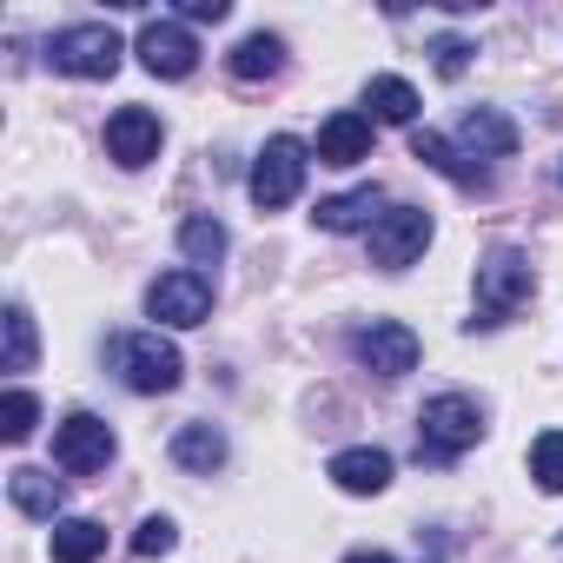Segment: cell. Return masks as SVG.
Segmentation results:
<instances>
[{
  "mask_svg": "<svg viewBox=\"0 0 563 563\" xmlns=\"http://www.w3.org/2000/svg\"><path fill=\"white\" fill-rule=\"evenodd\" d=\"M107 358H113V372L126 378V391H140V398H159V391H173V385L186 378L179 345L159 339V332H126V339L107 345Z\"/></svg>",
  "mask_w": 563,
  "mask_h": 563,
  "instance_id": "obj_1",
  "label": "cell"
},
{
  "mask_svg": "<svg viewBox=\"0 0 563 563\" xmlns=\"http://www.w3.org/2000/svg\"><path fill=\"white\" fill-rule=\"evenodd\" d=\"M484 438V411H477V398H464V391H438L424 411H418V457H431V464H451L457 451H471Z\"/></svg>",
  "mask_w": 563,
  "mask_h": 563,
  "instance_id": "obj_2",
  "label": "cell"
},
{
  "mask_svg": "<svg viewBox=\"0 0 563 563\" xmlns=\"http://www.w3.org/2000/svg\"><path fill=\"white\" fill-rule=\"evenodd\" d=\"M530 286H537L530 258H523L517 245H497V252L477 265V319H471V332H477V325H504V319L530 299Z\"/></svg>",
  "mask_w": 563,
  "mask_h": 563,
  "instance_id": "obj_3",
  "label": "cell"
},
{
  "mask_svg": "<svg viewBox=\"0 0 563 563\" xmlns=\"http://www.w3.org/2000/svg\"><path fill=\"white\" fill-rule=\"evenodd\" d=\"M120 54H126V41H120L107 21L60 27V34L47 41V67H54V74H74V80H107V74H120Z\"/></svg>",
  "mask_w": 563,
  "mask_h": 563,
  "instance_id": "obj_4",
  "label": "cell"
},
{
  "mask_svg": "<svg viewBox=\"0 0 563 563\" xmlns=\"http://www.w3.org/2000/svg\"><path fill=\"white\" fill-rule=\"evenodd\" d=\"M306 166H312V146H306V140H292V133L265 140V153L252 159V199H258L265 212H272V206H292L299 186H306Z\"/></svg>",
  "mask_w": 563,
  "mask_h": 563,
  "instance_id": "obj_5",
  "label": "cell"
},
{
  "mask_svg": "<svg viewBox=\"0 0 563 563\" xmlns=\"http://www.w3.org/2000/svg\"><path fill=\"white\" fill-rule=\"evenodd\" d=\"M424 245H431V212H424V206H391V212L372 225V265H385V272L418 265Z\"/></svg>",
  "mask_w": 563,
  "mask_h": 563,
  "instance_id": "obj_6",
  "label": "cell"
},
{
  "mask_svg": "<svg viewBox=\"0 0 563 563\" xmlns=\"http://www.w3.org/2000/svg\"><path fill=\"white\" fill-rule=\"evenodd\" d=\"M113 424L107 418H93V411H74L60 431H54V464L60 471H74V477H93V471H107L113 464Z\"/></svg>",
  "mask_w": 563,
  "mask_h": 563,
  "instance_id": "obj_7",
  "label": "cell"
},
{
  "mask_svg": "<svg viewBox=\"0 0 563 563\" xmlns=\"http://www.w3.org/2000/svg\"><path fill=\"white\" fill-rule=\"evenodd\" d=\"M146 312L159 319V325H206V312H212V286L199 272H166V278H153L146 286Z\"/></svg>",
  "mask_w": 563,
  "mask_h": 563,
  "instance_id": "obj_8",
  "label": "cell"
},
{
  "mask_svg": "<svg viewBox=\"0 0 563 563\" xmlns=\"http://www.w3.org/2000/svg\"><path fill=\"white\" fill-rule=\"evenodd\" d=\"M352 352H358V365L378 372V378H405V372H418V332L398 325V319H372V325L352 339Z\"/></svg>",
  "mask_w": 563,
  "mask_h": 563,
  "instance_id": "obj_9",
  "label": "cell"
},
{
  "mask_svg": "<svg viewBox=\"0 0 563 563\" xmlns=\"http://www.w3.org/2000/svg\"><path fill=\"white\" fill-rule=\"evenodd\" d=\"M133 54H140L146 74H159V80H186V74L199 67V41H192L179 21H146L140 41H133Z\"/></svg>",
  "mask_w": 563,
  "mask_h": 563,
  "instance_id": "obj_10",
  "label": "cell"
},
{
  "mask_svg": "<svg viewBox=\"0 0 563 563\" xmlns=\"http://www.w3.org/2000/svg\"><path fill=\"white\" fill-rule=\"evenodd\" d=\"M159 113H146V107H120L113 120H107V153L120 159V166H146V159H159Z\"/></svg>",
  "mask_w": 563,
  "mask_h": 563,
  "instance_id": "obj_11",
  "label": "cell"
},
{
  "mask_svg": "<svg viewBox=\"0 0 563 563\" xmlns=\"http://www.w3.org/2000/svg\"><path fill=\"white\" fill-rule=\"evenodd\" d=\"M411 153H418V159H424L431 173H444L451 186H464V192H490V173H484V166H471V159H464V153H457V146H451L444 133L418 126V133H411Z\"/></svg>",
  "mask_w": 563,
  "mask_h": 563,
  "instance_id": "obj_12",
  "label": "cell"
},
{
  "mask_svg": "<svg viewBox=\"0 0 563 563\" xmlns=\"http://www.w3.org/2000/svg\"><path fill=\"white\" fill-rule=\"evenodd\" d=\"M332 484L352 490V497H378V490L391 484V451H378V444L339 451V457H332Z\"/></svg>",
  "mask_w": 563,
  "mask_h": 563,
  "instance_id": "obj_13",
  "label": "cell"
},
{
  "mask_svg": "<svg viewBox=\"0 0 563 563\" xmlns=\"http://www.w3.org/2000/svg\"><path fill=\"white\" fill-rule=\"evenodd\" d=\"M372 159V120L365 113H332L319 126V166H358Z\"/></svg>",
  "mask_w": 563,
  "mask_h": 563,
  "instance_id": "obj_14",
  "label": "cell"
},
{
  "mask_svg": "<svg viewBox=\"0 0 563 563\" xmlns=\"http://www.w3.org/2000/svg\"><path fill=\"white\" fill-rule=\"evenodd\" d=\"M457 140H464L477 159H510V153H517V126H510L497 107H471V113L457 120Z\"/></svg>",
  "mask_w": 563,
  "mask_h": 563,
  "instance_id": "obj_15",
  "label": "cell"
},
{
  "mask_svg": "<svg viewBox=\"0 0 563 563\" xmlns=\"http://www.w3.org/2000/svg\"><path fill=\"white\" fill-rule=\"evenodd\" d=\"M378 206H385V192H378V186H358V192L319 199V212H312V219H319L325 232H358V225H378V219H385Z\"/></svg>",
  "mask_w": 563,
  "mask_h": 563,
  "instance_id": "obj_16",
  "label": "cell"
},
{
  "mask_svg": "<svg viewBox=\"0 0 563 563\" xmlns=\"http://www.w3.org/2000/svg\"><path fill=\"white\" fill-rule=\"evenodd\" d=\"M8 497H14V510L21 517H41V523H60V477H47V471H8Z\"/></svg>",
  "mask_w": 563,
  "mask_h": 563,
  "instance_id": "obj_17",
  "label": "cell"
},
{
  "mask_svg": "<svg viewBox=\"0 0 563 563\" xmlns=\"http://www.w3.org/2000/svg\"><path fill=\"white\" fill-rule=\"evenodd\" d=\"M173 464L212 477V471L225 464V431H212V424H179V431H173Z\"/></svg>",
  "mask_w": 563,
  "mask_h": 563,
  "instance_id": "obj_18",
  "label": "cell"
},
{
  "mask_svg": "<svg viewBox=\"0 0 563 563\" xmlns=\"http://www.w3.org/2000/svg\"><path fill=\"white\" fill-rule=\"evenodd\" d=\"M365 107H372L385 126H411V120H418V87L398 80V74H378V80L365 87Z\"/></svg>",
  "mask_w": 563,
  "mask_h": 563,
  "instance_id": "obj_19",
  "label": "cell"
},
{
  "mask_svg": "<svg viewBox=\"0 0 563 563\" xmlns=\"http://www.w3.org/2000/svg\"><path fill=\"white\" fill-rule=\"evenodd\" d=\"M107 550V523L93 517H60L54 523V563H93Z\"/></svg>",
  "mask_w": 563,
  "mask_h": 563,
  "instance_id": "obj_20",
  "label": "cell"
},
{
  "mask_svg": "<svg viewBox=\"0 0 563 563\" xmlns=\"http://www.w3.org/2000/svg\"><path fill=\"white\" fill-rule=\"evenodd\" d=\"M278 67H286V41L278 34H245L232 47V80H272Z\"/></svg>",
  "mask_w": 563,
  "mask_h": 563,
  "instance_id": "obj_21",
  "label": "cell"
},
{
  "mask_svg": "<svg viewBox=\"0 0 563 563\" xmlns=\"http://www.w3.org/2000/svg\"><path fill=\"white\" fill-rule=\"evenodd\" d=\"M179 252H186L192 265H219V258H225V225H219L212 212H192V219L179 225Z\"/></svg>",
  "mask_w": 563,
  "mask_h": 563,
  "instance_id": "obj_22",
  "label": "cell"
},
{
  "mask_svg": "<svg viewBox=\"0 0 563 563\" xmlns=\"http://www.w3.org/2000/svg\"><path fill=\"white\" fill-rule=\"evenodd\" d=\"M34 424H41V405H34V391H8V398H0V438H8V444H27L34 438Z\"/></svg>",
  "mask_w": 563,
  "mask_h": 563,
  "instance_id": "obj_23",
  "label": "cell"
},
{
  "mask_svg": "<svg viewBox=\"0 0 563 563\" xmlns=\"http://www.w3.org/2000/svg\"><path fill=\"white\" fill-rule=\"evenodd\" d=\"M530 477H537V490L563 497V431H543L530 444Z\"/></svg>",
  "mask_w": 563,
  "mask_h": 563,
  "instance_id": "obj_24",
  "label": "cell"
},
{
  "mask_svg": "<svg viewBox=\"0 0 563 563\" xmlns=\"http://www.w3.org/2000/svg\"><path fill=\"white\" fill-rule=\"evenodd\" d=\"M8 372H34V319H27V306H8Z\"/></svg>",
  "mask_w": 563,
  "mask_h": 563,
  "instance_id": "obj_25",
  "label": "cell"
},
{
  "mask_svg": "<svg viewBox=\"0 0 563 563\" xmlns=\"http://www.w3.org/2000/svg\"><path fill=\"white\" fill-rule=\"evenodd\" d=\"M179 543V530H173V517H146L140 530H133V556H166Z\"/></svg>",
  "mask_w": 563,
  "mask_h": 563,
  "instance_id": "obj_26",
  "label": "cell"
},
{
  "mask_svg": "<svg viewBox=\"0 0 563 563\" xmlns=\"http://www.w3.org/2000/svg\"><path fill=\"white\" fill-rule=\"evenodd\" d=\"M431 54H438V74H464V60H471V41H457V34H444V41H438Z\"/></svg>",
  "mask_w": 563,
  "mask_h": 563,
  "instance_id": "obj_27",
  "label": "cell"
},
{
  "mask_svg": "<svg viewBox=\"0 0 563 563\" xmlns=\"http://www.w3.org/2000/svg\"><path fill=\"white\" fill-rule=\"evenodd\" d=\"M232 0H186V21H225Z\"/></svg>",
  "mask_w": 563,
  "mask_h": 563,
  "instance_id": "obj_28",
  "label": "cell"
},
{
  "mask_svg": "<svg viewBox=\"0 0 563 563\" xmlns=\"http://www.w3.org/2000/svg\"><path fill=\"white\" fill-rule=\"evenodd\" d=\"M345 563H391L385 550H358V556H345Z\"/></svg>",
  "mask_w": 563,
  "mask_h": 563,
  "instance_id": "obj_29",
  "label": "cell"
}]
</instances>
